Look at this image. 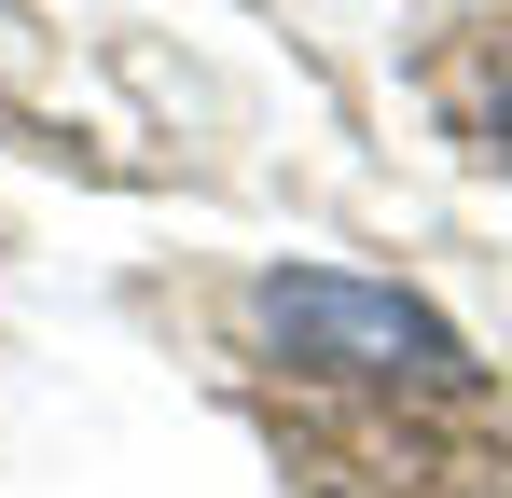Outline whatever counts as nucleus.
<instances>
[{"instance_id": "1", "label": "nucleus", "mask_w": 512, "mask_h": 498, "mask_svg": "<svg viewBox=\"0 0 512 498\" xmlns=\"http://www.w3.org/2000/svg\"><path fill=\"white\" fill-rule=\"evenodd\" d=\"M250 332L263 360H291V374H333V388H429V402H457L485 360H471V332L416 305V291H388V277H346V263H277L250 277Z\"/></svg>"}, {"instance_id": "2", "label": "nucleus", "mask_w": 512, "mask_h": 498, "mask_svg": "<svg viewBox=\"0 0 512 498\" xmlns=\"http://www.w3.org/2000/svg\"><path fill=\"white\" fill-rule=\"evenodd\" d=\"M499 166H512V97H499Z\"/></svg>"}]
</instances>
